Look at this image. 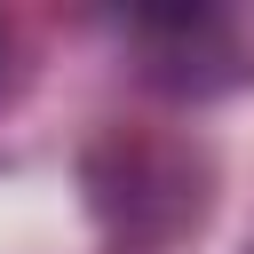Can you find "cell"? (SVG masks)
Listing matches in <instances>:
<instances>
[]
</instances>
